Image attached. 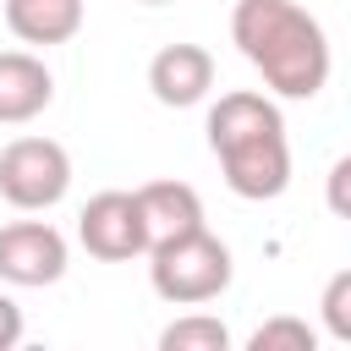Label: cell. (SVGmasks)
I'll return each instance as SVG.
<instances>
[{"label":"cell","instance_id":"16","mask_svg":"<svg viewBox=\"0 0 351 351\" xmlns=\"http://www.w3.org/2000/svg\"><path fill=\"white\" fill-rule=\"evenodd\" d=\"M143 5H170V0H143Z\"/></svg>","mask_w":351,"mask_h":351},{"label":"cell","instance_id":"13","mask_svg":"<svg viewBox=\"0 0 351 351\" xmlns=\"http://www.w3.org/2000/svg\"><path fill=\"white\" fill-rule=\"evenodd\" d=\"M324 329L329 340H351V269H340L324 285Z\"/></svg>","mask_w":351,"mask_h":351},{"label":"cell","instance_id":"2","mask_svg":"<svg viewBox=\"0 0 351 351\" xmlns=\"http://www.w3.org/2000/svg\"><path fill=\"white\" fill-rule=\"evenodd\" d=\"M208 148L219 159L225 186L247 203H269L291 186V137L269 93L252 88L219 93V104L208 110Z\"/></svg>","mask_w":351,"mask_h":351},{"label":"cell","instance_id":"11","mask_svg":"<svg viewBox=\"0 0 351 351\" xmlns=\"http://www.w3.org/2000/svg\"><path fill=\"white\" fill-rule=\"evenodd\" d=\"M225 346H230V329L214 313H186L159 329V351H225Z\"/></svg>","mask_w":351,"mask_h":351},{"label":"cell","instance_id":"5","mask_svg":"<svg viewBox=\"0 0 351 351\" xmlns=\"http://www.w3.org/2000/svg\"><path fill=\"white\" fill-rule=\"evenodd\" d=\"M77 241L88 247V258H104V263H126V258H143L148 252V225L137 214V197L110 186V192H93L77 214Z\"/></svg>","mask_w":351,"mask_h":351},{"label":"cell","instance_id":"12","mask_svg":"<svg viewBox=\"0 0 351 351\" xmlns=\"http://www.w3.org/2000/svg\"><path fill=\"white\" fill-rule=\"evenodd\" d=\"M313 346H318V329L307 318H291V313L258 324L252 340H247V351H313Z\"/></svg>","mask_w":351,"mask_h":351},{"label":"cell","instance_id":"8","mask_svg":"<svg viewBox=\"0 0 351 351\" xmlns=\"http://www.w3.org/2000/svg\"><path fill=\"white\" fill-rule=\"evenodd\" d=\"M55 99V77L33 49H0V126H22L44 115Z\"/></svg>","mask_w":351,"mask_h":351},{"label":"cell","instance_id":"3","mask_svg":"<svg viewBox=\"0 0 351 351\" xmlns=\"http://www.w3.org/2000/svg\"><path fill=\"white\" fill-rule=\"evenodd\" d=\"M230 274H236L230 247L208 225L181 230V236H165V241L148 247V285L170 307H203V302L225 296Z\"/></svg>","mask_w":351,"mask_h":351},{"label":"cell","instance_id":"9","mask_svg":"<svg viewBox=\"0 0 351 351\" xmlns=\"http://www.w3.org/2000/svg\"><path fill=\"white\" fill-rule=\"evenodd\" d=\"M132 197H137V214L148 225V247L203 225V197H197L192 181H143Z\"/></svg>","mask_w":351,"mask_h":351},{"label":"cell","instance_id":"14","mask_svg":"<svg viewBox=\"0 0 351 351\" xmlns=\"http://www.w3.org/2000/svg\"><path fill=\"white\" fill-rule=\"evenodd\" d=\"M22 329H27V324H22V307H16V302L0 291V351L22 346Z\"/></svg>","mask_w":351,"mask_h":351},{"label":"cell","instance_id":"6","mask_svg":"<svg viewBox=\"0 0 351 351\" xmlns=\"http://www.w3.org/2000/svg\"><path fill=\"white\" fill-rule=\"evenodd\" d=\"M66 236L49 219L0 225V280L5 285H55L66 274Z\"/></svg>","mask_w":351,"mask_h":351},{"label":"cell","instance_id":"10","mask_svg":"<svg viewBox=\"0 0 351 351\" xmlns=\"http://www.w3.org/2000/svg\"><path fill=\"white\" fill-rule=\"evenodd\" d=\"M5 27L33 49L71 44L82 33V0H5Z\"/></svg>","mask_w":351,"mask_h":351},{"label":"cell","instance_id":"4","mask_svg":"<svg viewBox=\"0 0 351 351\" xmlns=\"http://www.w3.org/2000/svg\"><path fill=\"white\" fill-rule=\"evenodd\" d=\"M71 192V154L55 137H11L0 148V197L22 214H44Z\"/></svg>","mask_w":351,"mask_h":351},{"label":"cell","instance_id":"15","mask_svg":"<svg viewBox=\"0 0 351 351\" xmlns=\"http://www.w3.org/2000/svg\"><path fill=\"white\" fill-rule=\"evenodd\" d=\"M346 176H351V159H335V170H329V208L335 214H346Z\"/></svg>","mask_w":351,"mask_h":351},{"label":"cell","instance_id":"1","mask_svg":"<svg viewBox=\"0 0 351 351\" xmlns=\"http://www.w3.org/2000/svg\"><path fill=\"white\" fill-rule=\"evenodd\" d=\"M230 44L280 99H318L329 82V33L296 0H236L230 5Z\"/></svg>","mask_w":351,"mask_h":351},{"label":"cell","instance_id":"7","mask_svg":"<svg viewBox=\"0 0 351 351\" xmlns=\"http://www.w3.org/2000/svg\"><path fill=\"white\" fill-rule=\"evenodd\" d=\"M148 88L165 110H192L214 88V55L203 44H165L148 60Z\"/></svg>","mask_w":351,"mask_h":351}]
</instances>
